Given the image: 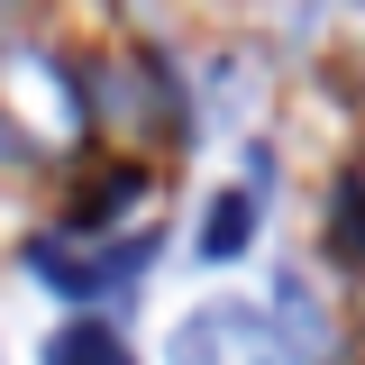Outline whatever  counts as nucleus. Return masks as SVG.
<instances>
[{"label":"nucleus","instance_id":"nucleus-3","mask_svg":"<svg viewBox=\"0 0 365 365\" xmlns=\"http://www.w3.org/2000/svg\"><path fill=\"white\" fill-rule=\"evenodd\" d=\"M46 365H128V347H119L110 329H91V319H73V329H55V347H46Z\"/></svg>","mask_w":365,"mask_h":365},{"label":"nucleus","instance_id":"nucleus-4","mask_svg":"<svg viewBox=\"0 0 365 365\" xmlns=\"http://www.w3.org/2000/svg\"><path fill=\"white\" fill-rule=\"evenodd\" d=\"M256 192V182H247ZM247 192H228L220 210H210V228H201V256H237L247 247Z\"/></svg>","mask_w":365,"mask_h":365},{"label":"nucleus","instance_id":"nucleus-2","mask_svg":"<svg viewBox=\"0 0 365 365\" xmlns=\"http://www.w3.org/2000/svg\"><path fill=\"white\" fill-rule=\"evenodd\" d=\"M174 365H292V347L247 302H210V311H192L174 329Z\"/></svg>","mask_w":365,"mask_h":365},{"label":"nucleus","instance_id":"nucleus-1","mask_svg":"<svg viewBox=\"0 0 365 365\" xmlns=\"http://www.w3.org/2000/svg\"><path fill=\"white\" fill-rule=\"evenodd\" d=\"M64 146H83V83L37 46H0V155H64Z\"/></svg>","mask_w":365,"mask_h":365}]
</instances>
